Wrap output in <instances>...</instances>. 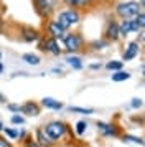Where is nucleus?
Here are the masks:
<instances>
[{"label":"nucleus","mask_w":145,"mask_h":147,"mask_svg":"<svg viewBox=\"0 0 145 147\" xmlns=\"http://www.w3.org/2000/svg\"><path fill=\"white\" fill-rule=\"evenodd\" d=\"M144 12L137 0H120L114 5V17L117 20H127V18H134L135 15Z\"/></svg>","instance_id":"7ed1b4c3"},{"label":"nucleus","mask_w":145,"mask_h":147,"mask_svg":"<svg viewBox=\"0 0 145 147\" xmlns=\"http://www.w3.org/2000/svg\"><path fill=\"white\" fill-rule=\"evenodd\" d=\"M109 45H111V43L105 41L104 38H97V40L89 41V43H87V48H89L91 51H102V50H105Z\"/></svg>","instance_id":"6ab92c4d"},{"label":"nucleus","mask_w":145,"mask_h":147,"mask_svg":"<svg viewBox=\"0 0 145 147\" xmlns=\"http://www.w3.org/2000/svg\"><path fill=\"white\" fill-rule=\"evenodd\" d=\"M18 35H20V40L25 41V43H36L43 36V32L32 27V25H21L18 28Z\"/></svg>","instance_id":"1a4fd4ad"},{"label":"nucleus","mask_w":145,"mask_h":147,"mask_svg":"<svg viewBox=\"0 0 145 147\" xmlns=\"http://www.w3.org/2000/svg\"><path fill=\"white\" fill-rule=\"evenodd\" d=\"M87 121L84 119H81L76 122V127H74V132L78 134V136H83V134H86V131H87Z\"/></svg>","instance_id":"b1692460"},{"label":"nucleus","mask_w":145,"mask_h":147,"mask_svg":"<svg viewBox=\"0 0 145 147\" xmlns=\"http://www.w3.org/2000/svg\"><path fill=\"white\" fill-rule=\"evenodd\" d=\"M35 140H36V144L40 147H54L56 146V142L51 140L46 136V132L43 131V127H36L35 129Z\"/></svg>","instance_id":"4468645a"},{"label":"nucleus","mask_w":145,"mask_h":147,"mask_svg":"<svg viewBox=\"0 0 145 147\" xmlns=\"http://www.w3.org/2000/svg\"><path fill=\"white\" fill-rule=\"evenodd\" d=\"M0 102H3V104H7V98L3 96V94L0 93Z\"/></svg>","instance_id":"e433bc0d"},{"label":"nucleus","mask_w":145,"mask_h":147,"mask_svg":"<svg viewBox=\"0 0 145 147\" xmlns=\"http://www.w3.org/2000/svg\"><path fill=\"white\" fill-rule=\"evenodd\" d=\"M101 68H102L101 63H91V65H89V69H91V71H97V69H101Z\"/></svg>","instance_id":"72a5a7b5"},{"label":"nucleus","mask_w":145,"mask_h":147,"mask_svg":"<svg viewBox=\"0 0 145 147\" xmlns=\"http://www.w3.org/2000/svg\"><path fill=\"white\" fill-rule=\"evenodd\" d=\"M0 147H13V144L10 142V140H7L5 137L0 136Z\"/></svg>","instance_id":"473e14b6"},{"label":"nucleus","mask_w":145,"mask_h":147,"mask_svg":"<svg viewBox=\"0 0 145 147\" xmlns=\"http://www.w3.org/2000/svg\"><path fill=\"white\" fill-rule=\"evenodd\" d=\"M66 33V30L58 25V22L54 20V18H50V20L45 22V36H51L54 40H61L63 38V35Z\"/></svg>","instance_id":"9d476101"},{"label":"nucleus","mask_w":145,"mask_h":147,"mask_svg":"<svg viewBox=\"0 0 145 147\" xmlns=\"http://www.w3.org/2000/svg\"><path fill=\"white\" fill-rule=\"evenodd\" d=\"M0 60H2V50H0Z\"/></svg>","instance_id":"a19ab883"},{"label":"nucleus","mask_w":145,"mask_h":147,"mask_svg":"<svg viewBox=\"0 0 145 147\" xmlns=\"http://www.w3.org/2000/svg\"><path fill=\"white\" fill-rule=\"evenodd\" d=\"M66 63H68V66H71L72 69H76V71H79V69L84 68L83 58L78 56V55H68V56H66Z\"/></svg>","instance_id":"a211bd4d"},{"label":"nucleus","mask_w":145,"mask_h":147,"mask_svg":"<svg viewBox=\"0 0 145 147\" xmlns=\"http://www.w3.org/2000/svg\"><path fill=\"white\" fill-rule=\"evenodd\" d=\"M96 127H97V132L105 137V139H109V137H120V134H122V129L119 124L115 122H104V121H97L96 122Z\"/></svg>","instance_id":"6e6552de"},{"label":"nucleus","mask_w":145,"mask_h":147,"mask_svg":"<svg viewBox=\"0 0 145 147\" xmlns=\"http://www.w3.org/2000/svg\"><path fill=\"white\" fill-rule=\"evenodd\" d=\"M102 38L109 43H117L120 40V33H119V20L115 17H111L105 20L104 32H102Z\"/></svg>","instance_id":"0eeeda50"},{"label":"nucleus","mask_w":145,"mask_h":147,"mask_svg":"<svg viewBox=\"0 0 145 147\" xmlns=\"http://www.w3.org/2000/svg\"><path fill=\"white\" fill-rule=\"evenodd\" d=\"M36 43H38V50L43 51V53H48V55H51V56H59V55H63V48L59 45V41L51 38V36H45V35H43Z\"/></svg>","instance_id":"423d86ee"},{"label":"nucleus","mask_w":145,"mask_h":147,"mask_svg":"<svg viewBox=\"0 0 145 147\" xmlns=\"http://www.w3.org/2000/svg\"><path fill=\"white\" fill-rule=\"evenodd\" d=\"M26 137H28V132H26V129H23V127H21V129L18 131V140H20V142H23Z\"/></svg>","instance_id":"2f4dec72"},{"label":"nucleus","mask_w":145,"mask_h":147,"mask_svg":"<svg viewBox=\"0 0 145 147\" xmlns=\"http://www.w3.org/2000/svg\"><path fill=\"white\" fill-rule=\"evenodd\" d=\"M69 111H71V113H76V114H86V116H89V114H94V109H91V107L71 106V107H69Z\"/></svg>","instance_id":"a878e982"},{"label":"nucleus","mask_w":145,"mask_h":147,"mask_svg":"<svg viewBox=\"0 0 145 147\" xmlns=\"http://www.w3.org/2000/svg\"><path fill=\"white\" fill-rule=\"evenodd\" d=\"M5 5L0 2V32L3 30V27H5Z\"/></svg>","instance_id":"cd10ccee"},{"label":"nucleus","mask_w":145,"mask_h":147,"mask_svg":"<svg viewBox=\"0 0 145 147\" xmlns=\"http://www.w3.org/2000/svg\"><path fill=\"white\" fill-rule=\"evenodd\" d=\"M53 73H59V74H63V69H61V68H53Z\"/></svg>","instance_id":"4c0bfd02"},{"label":"nucleus","mask_w":145,"mask_h":147,"mask_svg":"<svg viewBox=\"0 0 145 147\" xmlns=\"http://www.w3.org/2000/svg\"><path fill=\"white\" fill-rule=\"evenodd\" d=\"M66 8H78L79 12H84V10H89V8L94 7L91 0H59Z\"/></svg>","instance_id":"ddd939ff"},{"label":"nucleus","mask_w":145,"mask_h":147,"mask_svg":"<svg viewBox=\"0 0 145 147\" xmlns=\"http://www.w3.org/2000/svg\"><path fill=\"white\" fill-rule=\"evenodd\" d=\"M120 139L124 142H132V144H137V146H144V139L137 137V136H132V134H120Z\"/></svg>","instance_id":"5701e85b"},{"label":"nucleus","mask_w":145,"mask_h":147,"mask_svg":"<svg viewBox=\"0 0 145 147\" xmlns=\"http://www.w3.org/2000/svg\"><path fill=\"white\" fill-rule=\"evenodd\" d=\"M61 43H63V51H66L68 55H76L79 51L86 50V41H84V36L81 32L78 30H69L63 35L61 38Z\"/></svg>","instance_id":"f03ea898"},{"label":"nucleus","mask_w":145,"mask_h":147,"mask_svg":"<svg viewBox=\"0 0 145 147\" xmlns=\"http://www.w3.org/2000/svg\"><path fill=\"white\" fill-rule=\"evenodd\" d=\"M33 3V10L35 13L38 15L41 20H50L54 17V13L58 12V3L59 0H32Z\"/></svg>","instance_id":"39448f33"},{"label":"nucleus","mask_w":145,"mask_h":147,"mask_svg":"<svg viewBox=\"0 0 145 147\" xmlns=\"http://www.w3.org/2000/svg\"><path fill=\"white\" fill-rule=\"evenodd\" d=\"M3 127H5V126H3V122H2V121H0V132H2V131H3Z\"/></svg>","instance_id":"ea45409f"},{"label":"nucleus","mask_w":145,"mask_h":147,"mask_svg":"<svg viewBox=\"0 0 145 147\" xmlns=\"http://www.w3.org/2000/svg\"><path fill=\"white\" fill-rule=\"evenodd\" d=\"M10 122H12L13 126H23V124H25V116H21V114H13L12 117H10Z\"/></svg>","instance_id":"bb28decb"},{"label":"nucleus","mask_w":145,"mask_h":147,"mask_svg":"<svg viewBox=\"0 0 145 147\" xmlns=\"http://www.w3.org/2000/svg\"><path fill=\"white\" fill-rule=\"evenodd\" d=\"M140 50H142V45L140 43H137V41H129L125 50H124V53H122V60L120 61L127 63V61L135 60L138 56V53H140Z\"/></svg>","instance_id":"9b49d317"},{"label":"nucleus","mask_w":145,"mask_h":147,"mask_svg":"<svg viewBox=\"0 0 145 147\" xmlns=\"http://www.w3.org/2000/svg\"><path fill=\"white\" fill-rule=\"evenodd\" d=\"M105 69H109V71H119V69H124V61L120 60H111L105 63Z\"/></svg>","instance_id":"4be33fe9"},{"label":"nucleus","mask_w":145,"mask_h":147,"mask_svg":"<svg viewBox=\"0 0 145 147\" xmlns=\"http://www.w3.org/2000/svg\"><path fill=\"white\" fill-rule=\"evenodd\" d=\"M2 132L5 134V137H8V139H12V140L18 139V129H13V127H3Z\"/></svg>","instance_id":"393cba45"},{"label":"nucleus","mask_w":145,"mask_h":147,"mask_svg":"<svg viewBox=\"0 0 145 147\" xmlns=\"http://www.w3.org/2000/svg\"><path fill=\"white\" fill-rule=\"evenodd\" d=\"M7 109H8L10 113H13V114H20L21 106H20V104H15V102H7Z\"/></svg>","instance_id":"c756f323"},{"label":"nucleus","mask_w":145,"mask_h":147,"mask_svg":"<svg viewBox=\"0 0 145 147\" xmlns=\"http://www.w3.org/2000/svg\"><path fill=\"white\" fill-rule=\"evenodd\" d=\"M142 106H144V99H142V98H134V99L130 101L132 109H142Z\"/></svg>","instance_id":"c85d7f7f"},{"label":"nucleus","mask_w":145,"mask_h":147,"mask_svg":"<svg viewBox=\"0 0 145 147\" xmlns=\"http://www.w3.org/2000/svg\"><path fill=\"white\" fill-rule=\"evenodd\" d=\"M53 18L58 22V25L63 30L69 32V30H72L74 27H78L81 23L83 12H79L78 8H64V10H58Z\"/></svg>","instance_id":"f257e3e1"},{"label":"nucleus","mask_w":145,"mask_h":147,"mask_svg":"<svg viewBox=\"0 0 145 147\" xmlns=\"http://www.w3.org/2000/svg\"><path fill=\"white\" fill-rule=\"evenodd\" d=\"M144 27H145V13L140 12L138 15H135L132 18V33H137L140 30H144Z\"/></svg>","instance_id":"f3484780"},{"label":"nucleus","mask_w":145,"mask_h":147,"mask_svg":"<svg viewBox=\"0 0 145 147\" xmlns=\"http://www.w3.org/2000/svg\"><path fill=\"white\" fill-rule=\"evenodd\" d=\"M23 147H40L38 144H36V140L33 139L32 136L28 134V137H26L25 140H23Z\"/></svg>","instance_id":"7c9ffc66"},{"label":"nucleus","mask_w":145,"mask_h":147,"mask_svg":"<svg viewBox=\"0 0 145 147\" xmlns=\"http://www.w3.org/2000/svg\"><path fill=\"white\" fill-rule=\"evenodd\" d=\"M137 33H138V36H137V40H135V41H137V43H140V45H144V30H140V32H137Z\"/></svg>","instance_id":"f704fd0d"},{"label":"nucleus","mask_w":145,"mask_h":147,"mask_svg":"<svg viewBox=\"0 0 145 147\" xmlns=\"http://www.w3.org/2000/svg\"><path fill=\"white\" fill-rule=\"evenodd\" d=\"M20 113L28 116V117H38L40 114H41V106H40V102H36V101H26V102L21 104Z\"/></svg>","instance_id":"f8f14e48"},{"label":"nucleus","mask_w":145,"mask_h":147,"mask_svg":"<svg viewBox=\"0 0 145 147\" xmlns=\"http://www.w3.org/2000/svg\"><path fill=\"white\" fill-rule=\"evenodd\" d=\"M43 131L46 132V136H48L50 139L54 140V142L58 144L59 140H63L66 136H68L69 126L61 119H53V121H48L45 126H43Z\"/></svg>","instance_id":"20e7f679"},{"label":"nucleus","mask_w":145,"mask_h":147,"mask_svg":"<svg viewBox=\"0 0 145 147\" xmlns=\"http://www.w3.org/2000/svg\"><path fill=\"white\" fill-rule=\"evenodd\" d=\"M119 33H120V38H127L132 33V18L119 20Z\"/></svg>","instance_id":"dca6fc26"},{"label":"nucleus","mask_w":145,"mask_h":147,"mask_svg":"<svg viewBox=\"0 0 145 147\" xmlns=\"http://www.w3.org/2000/svg\"><path fill=\"white\" fill-rule=\"evenodd\" d=\"M21 61H25L26 65H30V66H38L41 63V58L36 53H23L21 55Z\"/></svg>","instance_id":"aec40b11"},{"label":"nucleus","mask_w":145,"mask_h":147,"mask_svg":"<svg viewBox=\"0 0 145 147\" xmlns=\"http://www.w3.org/2000/svg\"><path fill=\"white\" fill-rule=\"evenodd\" d=\"M40 106H41V107H46V109H51V111H61V109L64 107V104H63L61 101L54 99V98L46 96V98H43V99H41Z\"/></svg>","instance_id":"2eb2a0df"},{"label":"nucleus","mask_w":145,"mask_h":147,"mask_svg":"<svg viewBox=\"0 0 145 147\" xmlns=\"http://www.w3.org/2000/svg\"><path fill=\"white\" fill-rule=\"evenodd\" d=\"M132 74L129 73V71H125V69H119V71H114V73L111 74V80L114 81V83H120V81H127L130 80Z\"/></svg>","instance_id":"412c9836"},{"label":"nucleus","mask_w":145,"mask_h":147,"mask_svg":"<svg viewBox=\"0 0 145 147\" xmlns=\"http://www.w3.org/2000/svg\"><path fill=\"white\" fill-rule=\"evenodd\" d=\"M137 2H138V5H140V8L144 10L145 8V0H137Z\"/></svg>","instance_id":"c9c22d12"},{"label":"nucleus","mask_w":145,"mask_h":147,"mask_svg":"<svg viewBox=\"0 0 145 147\" xmlns=\"http://www.w3.org/2000/svg\"><path fill=\"white\" fill-rule=\"evenodd\" d=\"M3 71H5V66H3V63H2V61H0V74L3 73Z\"/></svg>","instance_id":"58836bf2"}]
</instances>
